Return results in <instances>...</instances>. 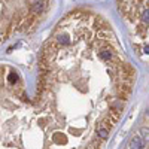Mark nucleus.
<instances>
[{
	"instance_id": "nucleus-1",
	"label": "nucleus",
	"mask_w": 149,
	"mask_h": 149,
	"mask_svg": "<svg viewBox=\"0 0 149 149\" xmlns=\"http://www.w3.org/2000/svg\"><path fill=\"white\" fill-rule=\"evenodd\" d=\"M51 0H0V45L15 34L36 29Z\"/></svg>"
},
{
	"instance_id": "nucleus-3",
	"label": "nucleus",
	"mask_w": 149,
	"mask_h": 149,
	"mask_svg": "<svg viewBox=\"0 0 149 149\" xmlns=\"http://www.w3.org/2000/svg\"><path fill=\"white\" fill-rule=\"evenodd\" d=\"M143 146H145V143H143L140 136H136L131 140V149H143Z\"/></svg>"
},
{
	"instance_id": "nucleus-2",
	"label": "nucleus",
	"mask_w": 149,
	"mask_h": 149,
	"mask_svg": "<svg viewBox=\"0 0 149 149\" xmlns=\"http://www.w3.org/2000/svg\"><path fill=\"white\" fill-rule=\"evenodd\" d=\"M140 57L148 55V0H116Z\"/></svg>"
}]
</instances>
